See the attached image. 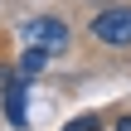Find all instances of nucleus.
I'll use <instances>...</instances> for the list:
<instances>
[{"label": "nucleus", "mask_w": 131, "mask_h": 131, "mask_svg": "<svg viewBox=\"0 0 131 131\" xmlns=\"http://www.w3.org/2000/svg\"><path fill=\"white\" fill-rule=\"evenodd\" d=\"M19 39H24V49H44V53H58V49L68 44V24H63V19H53V15H34V19H24Z\"/></svg>", "instance_id": "1"}, {"label": "nucleus", "mask_w": 131, "mask_h": 131, "mask_svg": "<svg viewBox=\"0 0 131 131\" xmlns=\"http://www.w3.org/2000/svg\"><path fill=\"white\" fill-rule=\"evenodd\" d=\"M92 39H102L107 49H126L131 44V10H102L92 19Z\"/></svg>", "instance_id": "2"}, {"label": "nucleus", "mask_w": 131, "mask_h": 131, "mask_svg": "<svg viewBox=\"0 0 131 131\" xmlns=\"http://www.w3.org/2000/svg\"><path fill=\"white\" fill-rule=\"evenodd\" d=\"M24 83H29V78L19 73V78L5 88V122H10V126H29V112H24Z\"/></svg>", "instance_id": "3"}, {"label": "nucleus", "mask_w": 131, "mask_h": 131, "mask_svg": "<svg viewBox=\"0 0 131 131\" xmlns=\"http://www.w3.org/2000/svg\"><path fill=\"white\" fill-rule=\"evenodd\" d=\"M44 68H49V53H44V49H24L19 73H44Z\"/></svg>", "instance_id": "4"}, {"label": "nucleus", "mask_w": 131, "mask_h": 131, "mask_svg": "<svg viewBox=\"0 0 131 131\" xmlns=\"http://www.w3.org/2000/svg\"><path fill=\"white\" fill-rule=\"evenodd\" d=\"M63 131H102V126H97L92 117H78V122H68V126H63Z\"/></svg>", "instance_id": "5"}, {"label": "nucleus", "mask_w": 131, "mask_h": 131, "mask_svg": "<svg viewBox=\"0 0 131 131\" xmlns=\"http://www.w3.org/2000/svg\"><path fill=\"white\" fill-rule=\"evenodd\" d=\"M117 131H131V117H122V122H117Z\"/></svg>", "instance_id": "6"}]
</instances>
